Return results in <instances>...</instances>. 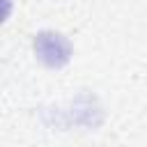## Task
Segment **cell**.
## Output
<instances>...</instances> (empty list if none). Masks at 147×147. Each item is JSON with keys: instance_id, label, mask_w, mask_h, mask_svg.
<instances>
[{"instance_id": "1", "label": "cell", "mask_w": 147, "mask_h": 147, "mask_svg": "<svg viewBox=\"0 0 147 147\" xmlns=\"http://www.w3.org/2000/svg\"><path fill=\"white\" fill-rule=\"evenodd\" d=\"M34 53L46 67H62L71 57V44L57 32H39L34 39Z\"/></svg>"}, {"instance_id": "2", "label": "cell", "mask_w": 147, "mask_h": 147, "mask_svg": "<svg viewBox=\"0 0 147 147\" xmlns=\"http://www.w3.org/2000/svg\"><path fill=\"white\" fill-rule=\"evenodd\" d=\"M9 14H11V0H0V23H5Z\"/></svg>"}]
</instances>
